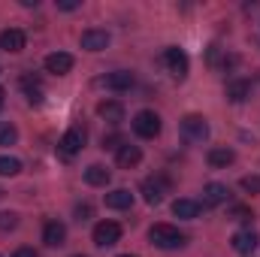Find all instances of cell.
<instances>
[{"label": "cell", "mask_w": 260, "mask_h": 257, "mask_svg": "<svg viewBox=\"0 0 260 257\" xmlns=\"http://www.w3.org/2000/svg\"><path fill=\"white\" fill-rule=\"evenodd\" d=\"M3 97H6V94H3V88H0V106H3Z\"/></svg>", "instance_id": "obj_30"}, {"label": "cell", "mask_w": 260, "mask_h": 257, "mask_svg": "<svg viewBox=\"0 0 260 257\" xmlns=\"http://www.w3.org/2000/svg\"><path fill=\"white\" fill-rule=\"evenodd\" d=\"M200 212H203V206H200L197 200H176V203H173V215H176V218L194 221V218H200Z\"/></svg>", "instance_id": "obj_20"}, {"label": "cell", "mask_w": 260, "mask_h": 257, "mask_svg": "<svg viewBox=\"0 0 260 257\" xmlns=\"http://www.w3.org/2000/svg\"><path fill=\"white\" fill-rule=\"evenodd\" d=\"M167 194H170V179H167V176H148V179L142 182V197H145V203H151V206L164 203Z\"/></svg>", "instance_id": "obj_3"}, {"label": "cell", "mask_w": 260, "mask_h": 257, "mask_svg": "<svg viewBox=\"0 0 260 257\" xmlns=\"http://www.w3.org/2000/svg\"><path fill=\"white\" fill-rule=\"evenodd\" d=\"M18 173H21V160L9 157V154H0V176L9 179V176H18Z\"/></svg>", "instance_id": "obj_22"}, {"label": "cell", "mask_w": 260, "mask_h": 257, "mask_svg": "<svg viewBox=\"0 0 260 257\" xmlns=\"http://www.w3.org/2000/svg\"><path fill=\"white\" fill-rule=\"evenodd\" d=\"M133 133H136L139 139H154V136L160 133V115L151 112V109L136 112V115H133Z\"/></svg>", "instance_id": "obj_2"}, {"label": "cell", "mask_w": 260, "mask_h": 257, "mask_svg": "<svg viewBox=\"0 0 260 257\" xmlns=\"http://www.w3.org/2000/svg\"><path fill=\"white\" fill-rule=\"evenodd\" d=\"M12 257H40V254H37L34 248H27V245H24V248H18V251H15Z\"/></svg>", "instance_id": "obj_29"}, {"label": "cell", "mask_w": 260, "mask_h": 257, "mask_svg": "<svg viewBox=\"0 0 260 257\" xmlns=\"http://www.w3.org/2000/svg\"><path fill=\"white\" fill-rule=\"evenodd\" d=\"M24 43H27V37H24V30H18V27H6V30H0V49L3 52H21L24 49Z\"/></svg>", "instance_id": "obj_9"}, {"label": "cell", "mask_w": 260, "mask_h": 257, "mask_svg": "<svg viewBox=\"0 0 260 257\" xmlns=\"http://www.w3.org/2000/svg\"><path fill=\"white\" fill-rule=\"evenodd\" d=\"M18 227V215L15 212H0V230L6 233V230H15Z\"/></svg>", "instance_id": "obj_24"}, {"label": "cell", "mask_w": 260, "mask_h": 257, "mask_svg": "<svg viewBox=\"0 0 260 257\" xmlns=\"http://www.w3.org/2000/svg\"><path fill=\"white\" fill-rule=\"evenodd\" d=\"M97 115H100L103 121H109V124H121V121H124V106H121L118 100H103V103L97 106Z\"/></svg>", "instance_id": "obj_13"}, {"label": "cell", "mask_w": 260, "mask_h": 257, "mask_svg": "<svg viewBox=\"0 0 260 257\" xmlns=\"http://www.w3.org/2000/svg\"><path fill=\"white\" fill-rule=\"evenodd\" d=\"M164 64H167V70H170L176 79H185V76H188V67H191V61H188L185 49L173 46V49H167V52H164Z\"/></svg>", "instance_id": "obj_5"}, {"label": "cell", "mask_w": 260, "mask_h": 257, "mask_svg": "<svg viewBox=\"0 0 260 257\" xmlns=\"http://www.w3.org/2000/svg\"><path fill=\"white\" fill-rule=\"evenodd\" d=\"M148 239H151V245H157L164 251H173V248L185 245V233L179 227H173V224H154L148 230Z\"/></svg>", "instance_id": "obj_1"}, {"label": "cell", "mask_w": 260, "mask_h": 257, "mask_svg": "<svg viewBox=\"0 0 260 257\" xmlns=\"http://www.w3.org/2000/svg\"><path fill=\"white\" fill-rule=\"evenodd\" d=\"M227 185H221V182H209L206 188H203V206H221V203H227Z\"/></svg>", "instance_id": "obj_15"}, {"label": "cell", "mask_w": 260, "mask_h": 257, "mask_svg": "<svg viewBox=\"0 0 260 257\" xmlns=\"http://www.w3.org/2000/svg\"><path fill=\"white\" fill-rule=\"evenodd\" d=\"M121 257H136V254H121Z\"/></svg>", "instance_id": "obj_31"}, {"label": "cell", "mask_w": 260, "mask_h": 257, "mask_svg": "<svg viewBox=\"0 0 260 257\" xmlns=\"http://www.w3.org/2000/svg\"><path fill=\"white\" fill-rule=\"evenodd\" d=\"M76 218H79V221H85V218H91V206H88V203H82V206H76Z\"/></svg>", "instance_id": "obj_26"}, {"label": "cell", "mask_w": 260, "mask_h": 257, "mask_svg": "<svg viewBox=\"0 0 260 257\" xmlns=\"http://www.w3.org/2000/svg\"><path fill=\"white\" fill-rule=\"evenodd\" d=\"M43 242H46L49 248H61L67 242V227L61 221H46V227H43Z\"/></svg>", "instance_id": "obj_10"}, {"label": "cell", "mask_w": 260, "mask_h": 257, "mask_svg": "<svg viewBox=\"0 0 260 257\" xmlns=\"http://www.w3.org/2000/svg\"><path fill=\"white\" fill-rule=\"evenodd\" d=\"M109 179H112V173H109L103 164H91V167L85 170V182H88L91 188H106Z\"/></svg>", "instance_id": "obj_17"}, {"label": "cell", "mask_w": 260, "mask_h": 257, "mask_svg": "<svg viewBox=\"0 0 260 257\" xmlns=\"http://www.w3.org/2000/svg\"><path fill=\"white\" fill-rule=\"evenodd\" d=\"M206 160H209V167H215V170H227V167L236 160V151H233V148H212Z\"/></svg>", "instance_id": "obj_19"}, {"label": "cell", "mask_w": 260, "mask_h": 257, "mask_svg": "<svg viewBox=\"0 0 260 257\" xmlns=\"http://www.w3.org/2000/svg\"><path fill=\"white\" fill-rule=\"evenodd\" d=\"M15 139H18V130H15V124L0 121V145H15Z\"/></svg>", "instance_id": "obj_23"}, {"label": "cell", "mask_w": 260, "mask_h": 257, "mask_svg": "<svg viewBox=\"0 0 260 257\" xmlns=\"http://www.w3.org/2000/svg\"><path fill=\"white\" fill-rule=\"evenodd\" d=\"M233 248H236L239 254H251V251L257 248V233H254V230H239V233H233Z\"/></svg>", "instance_id": "obj_18"}, {"label": "cell", "mask_w": 260, "mask_h": 257, "mask_svg": "<svg viewBox=\"0 0 260 257\" xmlns=\"http://www.w3.org/2000/svg\"><path fill=\"white\" fill-rule=\"evenodd\" d=\"M133 73L130 70H115V73H109L106 79H103V85L109 88V91H130L133 88Z\"/></svg>", "instance_id": "obj_14"}, {"label": "cell", "mask_w": 260, "mask_h": 257, "mask_svg": "<svg viewBox=\"0 0 260 257\" xmlns=\"http://www.w3.org/2000/svg\"><path fill=\"white\" fill-rule=\"evenodd\" d=\"M76 257H85V254H76Z\"/></svg>", "instance_id": "obj_32"}, {"label": "cell", "mask_w": 260, "mask_h": 257, "mask_svg": "<svg viewBox=\"0 0 260 257\" xmlns=\"http://www.w3.org/2000/svg\"><path fill=\"white\" fill-rule=\"evenodd\" d=\"M242 191H248V194H260V176H242Z\"/></svg>", "instance_id": "obj_25"}, {"label": "cell", "mask_w": 260, "mask_h": 257, "mask_svg": "<svg viewBox=\"0 0 260 257\" xmlns=\"http://www.w3.org/2000/svg\"><path fill=\"white\" fill-rule=\"evenodd\" d=\"M79 43H82L85 52H103L109 46V34L100 30V27H88V30H82V40Z\"/></svg>", "instance_id": "obj_8"}, {"label": "cell", "mask_w": 260, "mask_h": 257, "mask_svg": "<svg viewBox=\"0 0 260 257\" xmlns=\"http://www.w3.org/2000/svg\"><path fill=\"white\" fill-rule=\"evenodd\" d=\"M82 145H85V130H82V127H70L64 136H61V142H58V148H61V154H64V157L79 154V151H82Z\"/></svg>", "instance_id": "obj_7"}, {"label": "cell", "mask_w": 260, "mask_h": 257, "mask_svg": "<svg viewBox=\"0 0 260 257\" xmlns=\"http://www.w3.org/2000/svg\"><path fill=\"white\" fill-rule=\"evenodd\" d=\"M118 239H121V224L118 221H100V224H94V245L109 248Z\"/></svg>", "instance_id": "obj_4"}, {"label": "cell", "mask_w": 260, "mask_h": 257, "mask_svg": "<svg viewBox=\"0 0 260 257\" xmlns=\"http://www.w3.org/2000/svg\"><path fill=\"white\" fill-rule=\"evenodd\" d=\"M106 206L109 209H130L133 206V194L127 188H115V191L106 194Z\"/></svg>", "instance_id": "obj_21"}, {"label": "cell", "mask_w": 260, "mask_h": 257, "mask_svg": "<svg viewBox=\"0 0 260 257\" xmlns=\"http://www.w3.org/2000/svg\"><path fill=\"white\" fill-rule=\"evenodd\" d=\"M233 215H236L239 221H248V218H251V212H248L245 206H233Z\"/></svg>", "instance_id": "obj_28"}, {"label": "cell", "mask_w": 260, "mask_h": 257, "mask_svg": "<svg viewBox=\"0 0 260 257\" xmlns=\"http://www.w3.org/2000/svg\"><path fill=\"white\" fill-rule=\"evenodd\" d=\"M224 94H227L230 103H242V100L251 97V82H248V79H230Z\"/></svg>", "instance_id": "obj_12"}, {"label": "cell", "mask_w": 260, "mask_h": 257, "mask_svg": "<svg viewBox=\"0 0 260 257\" xmlns=\"http://www.w3.org/2000/svg\"><path fill=\"white\" fill-rule=\"evenodd\" d=\"M182 133L191 142H203V139H209V121L203 115H185L182 118Z\"/></svg>", "instance_id": "obj_6"}, {"label": "cell", "mask_w": 260, "mask_h": 257, "mask_svg": "<svg viewBox=\"0 0 260 257\" xmlns=\"http://www.w3.org/2000/svg\"><path fill=\"white\" fill-rule=\"evenodd\" d=\"M46 70L55 73V76H67V73L73 70V55H67V52H52V55H46Z\"/></svg>", "instance_id": "obj_11"}, {"label": "cell", "mask_w": 260, "mask_h": 257, "mask_svg": "<svg viewBox=\"0 0 260 257\" xmlns=\"http://www.w3.org/2000/svg\"><path fill=\"white\" fill-rule=\"evenodd\" d=\"M115 160H118V167H121V170H133V167L142 160V151H139V145H130V142H124V145L118 148Z\"/></svg>", "instance_id": "obj_16"}, {"label": "cell", "mask_w": 260, "mask_h": 257, "mask_svg": "<svg viewBox=\"0 0 260 257\" xmlns=\"http://www.w3.org/2000/svg\"><path fill=\"white\" fill-rule=\"evenodd\" d=\"M58 9H64V12H73V9H79V0H58Z\"/></svg>", "instance_id": "obj_27"}]
</instances>
